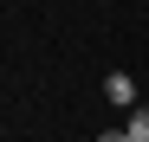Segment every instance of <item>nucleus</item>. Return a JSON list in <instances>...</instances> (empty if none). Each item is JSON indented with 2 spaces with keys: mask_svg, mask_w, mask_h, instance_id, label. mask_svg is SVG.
Returning a JSON list of instances; mask_svg holds the SVG:
<instances>
[{
  "mask_svg": "<svg viewBox=\"0 0 149 142\" xmlns=\"http://www.w3.org/2000/svg\"><path fill=\"white\" fill-rule=\"evenodd\" d=\"M104 97L123 103V110H136V84H130V71H110V78H104Z\"/></svg>",
  "mask_w": 149,
  "mask_h": 142,
  "instance_id": "1",
  "label": "nucleus"
},
{
  "mask_svg": "<svg viewBox=\"0 0 149 142\" xmlns=\"http://www.w3.org/2000/svg\"><path fill=\"white\" fill-rule=\"evenodd\" d=\"M123 136H130V142H149V110H143V103L130 110V129H123Z\"/></svg>",
  "mask_w": 149,
  "mask_h": 142,
  "instance_id": "2",
  "label": "nucleus"
},
{
  "mask_svg": "<svg viewBox=\"0 0 149 142\" xmlns=\"http://www.w3.org/2000/svg\"><path fill=\"white\" fill-rule=\"evenodd\" d=\"M97 142H130V136H123V129H104V136H97Z\"/></svg>",
  "mask_w": 149,
  "mask_h": 142,
  "instance_id": "3",
  "label": "nucleus"
}]
</instances>
